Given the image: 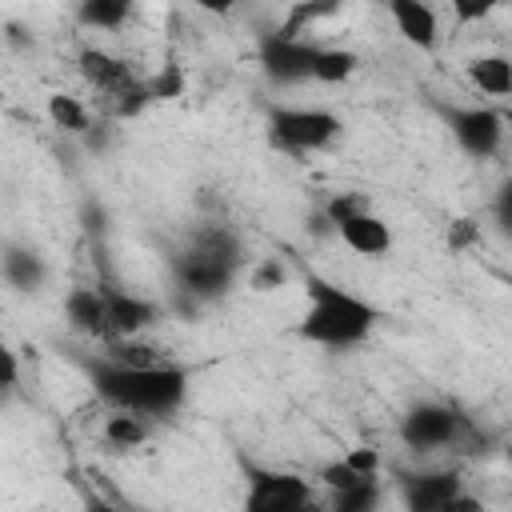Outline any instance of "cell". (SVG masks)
Masks as SVG:
<instances>
[{
  "label": "cell",
  "instance_id": "6da1fadb",
  "mask_svg": "<svg viewBox=\"0 0 512 512\" xmlns=\"http://www.w3.org/2000/svg\"><path fill=\"white\" fill-rule=\"evenodd\" d=\"M88 380L112 412H132L144 420L172 416L188 396V368L176 360L156 364V368H124V364L96 356L88 360Z\"/></svg>",
  "mask_w": 512,
  "mask_h": 512
},
{
  "label": "cell",
  "instance_id": "7a4b0ae2",
  "mask_svg": "<svg viewBox=\"0 0 512 512\" xmlns=\"http://www.w3.org/2000/svg\"><path fill=\"white\" fill-rule=\"evenodd\" d=\"M244 264V244L228 224H200L188 232V244L172 256V280L176 292L192 304L216 300L232 288L236 272Z\"/></svg>",
  "mask_w": 512,
  "mask_h": 512
},
{
  "label": "cell",
  "instance_id": "3957f363",
  "mask_svg": "<svg viewBox=\"0 0 512 512\" xmlns=\"http://www.w3.org/2000/svg\"><path fill=\"white\" fill-rule=\"evenodd\" d=\"M376 320H380L376 304H368L364 296H356L332 280L312 276L308 280V304H304L296 332L320 348H356L372 336Z\"/></svg>",
  "mask_w": 512,
  "mask_h": 512
},
{
  "label": "cell",
  "instance_id": "277c9868",
  "mask_svg": "<svg viewBox=\"0 0 512 512\" xmlns=\"http://www.w3.org/2000/svg\"><path fill=\"white\" fill-rule=\"evenodd\" d=\"M400 440L408 452L416 456H428V452H480L484 436L480 428L456 408V404H444V400H420L404 412L400 420Z\"/></svg>",
  "mask_w": 512,
  "mask_h": 512
},
{
  "label": "cell",
  "instance_id": "5b68a950",
  "mask_svg": "<svg viewBox=\"0 0 512 512\" xmlns=\"http://www.w3.org/2000/svg\"><path fill=\"white\" fill-rule=\"evenodd\" d=\"M76 68H80L84 84H88L96 96H104V104H108V112H112L116 120H132V116H140V112L152 104L144 76H136V68H132L124 56H112V52L88 44V48H80Z\"/></svg>",
  "mask_w": 512,
  "mask_h": 512
},
{
  "label": "cell",
  "instance_id": "8992f818",
  "mask_svg": "<svg viewBox=\"0 0 512 512\" xmlns=\"http://www.w3.org/2000/svg\"><path fill=\"white\" fill-rule=\"evenodd\" d=\"M340 116L328 108H292V104H272L268 108V140L280 152H320L340 136Z\"/></svg>",
  "mask_w": 512,
  "mask_h": 512
},
{
  "label": "cell",
  "instance_id": "52a82bcc",
  "mask_svg": "<svg viewBox=\"0 0 512 512\" xmlns=\"http://www.w3.org/2000/svg\"><path fill=\"white\" fill-rule=\"evenodd\" d=\"M312 480L284 472V468H248L244 504L240 512H300V504L312 496Z\"/></svg>",
  "mask_w": 512,
  "mask_h": 512
},
{
  "label": "cell",
  "instance_id": "ba28073f",
  "mask_svg": "<svg viewBox=\"0 0 512 512\" xmlns=\"http://www.w3.org/2000/svg\"><path fill=\"white\" fill-rule=\"evenodd\" d=\"M256 60H260V72L288 88V84H304L312 80V60H316V44L308 40H292V36H280V32H264L256 40Z\"/></svg>",
  "mask_w": 512,
  "mask_h": 512
},
{
  "label": "cell",
  "instance_id": "9c48e42d",
  "mask_svg": "<svg viewBox=\"0 0 512 512\" xmlns=\"http://www.w3.org/2000/svg\"><path fill=\"white\" fill-rule=\"evenodd\" d=\"M444 120H448L452 140H456L472 160H488V156H496L500 144H504V116H500L496 108H484V104L448 108Z\"/></svg>",
  "mask_w": 512,
  "mask_h": 512
},
{
  "label": "cell",
  "instance_id": "30bf717a",
  "mask_svg": "<svg viewBox=\"0 0 512 512\" xmlns=\"http://www.w3.org/2000/svg\"><path fill=\"white\" fill-rule=\"evenodd\" d=\"M392 476H396V488H400L408 512H444L464 492V480L456 468H428V472H400L396 468Z\"/></svg>",
  "mask_w": 512,
  "mask_h": 512
},
{
  "label": "cell",
  "instance_id": "8fae6325",
  "mask_svg": "<svg viewBox=\"0 0 512 512\" xmlns=\"http://www.w3.org/2000/svg\"><path fill=\"white\" fill-rule=\"evenodd\" d=\"M64 320H68L72 332L92 336V340H100V344L116 340V336H112V324H108V304H104L100 284H76V288L64 296Z\"/></svg>",
  "mask_w": 512,
  "mask_h": 512
},
{
  "label": "cell",
  "instance_id": "7c38bea8",
  "mask_svg": "<svg viewBox=\"0 0 512 512\" xmlns=\"http://www.w3.org/2000/svg\"><path fill=\"white\" fill-rule=\"evenodd\" d=\"M100 292H104V304H108V324H112V336L124 340V336H140L144 328H152L160 320V304L152 300H140L108 280H100Z\"/></svg>",
  "mask_w": 512,
  "mask_h": 512
},
{
  "label": "cell",
  "instance_id": "4fadbf2b",
  "mask_svg": "<svg viewBox=\"0 0 512 512\" xmlns=\"http://www.w3.org/2000/svg\"><path fill=\"white\" fill-rule=\"evenodd\" d=\"M388 16L396 24V32L416 44V48H436L440 40V20H436V8L424 4V0H388Z\"/></svg>",
  "mask_w": 512,
  "mask_h": 512
},
{
  "label": "cell",
  "instance_id": "5bb4252c",
  "mask_svg": "<svg viewBox=\"0 0 512 512\" xmlns=\"http://www.w3.org/2000/svg\"><path fill=\"white\" fill-rule=\"evenodd\" d=\"M0 276H4V284L16 288V292H36V288L48 280V264H44V256H40L36 248L12 244V248H4V256H0Z\"/></svg>",
  "mask_w": 512,
  "mask_h": 512
},
{
  "label": "cell",
  "instance_id": "9a60e30c",
  "mask_svg": "<svg viewBox=\"0 0 512 512\" xmlns=\"http://www.w3.org/2000/svg\"><path fill=\"white\" fill-rule=\"evenodd\" d=\"M336 236H340L352 252H360V256H384V252L392 248V228H388L376 212H364V216L340 224Z\"/></svg>",
  "mask_w": 512,
  "mask_h": 512
},
{
  "label": "cell",
  "instance_id": "2e32d148",
  "mask_svg": "<svg viewBox=\"0 0 512 512\" xmlns=\"http://www.w3.org/2000/svg\"><path fill=\"white\" fill-rule=\"evenodd\" d=\"M100 356L112 360V364H124V368H156V364H168L164 348H156V344H148V340H140V336L108 340Z\"/></svg>",
  "mask_w": 512,
  "mask_h": 512
},
{
  "label": "cell",
  "instance_id": "e0dca14e",
  "mask_svg": "<svg viewBox=\"0 0 512 512\" xmlns=\"http://www.w3.org/2000/svg\"><path fill=\"white\" fill-rule=\"evenodd\" d=\"M468 80L488 96H508L512 92V60L508 56H476V60H468Z\"/></svg>",
  "mask_w": 512,
  "mask_h": 512
},
{
  "label": "cell",
  "instance_id": "ac0fdd59",
  "mask_svg": "<svg viewBox=\"0 0 512 512\" xmlns=\"http://www.w3.org/2000/svg\"><path fill=\"white\" fill-rule=\"evenodd\" d=\"M100 436H104L108 448L128 452V448H140L148 440V420L144 416H132V412H108Z\"/></svg>",
  "mask_w": 512,
  "mask_h": 512
},
{
  "label": "cell",
  "instance_id": "d6986e66",
  "mask_svg": "<svg viewBox=\"0 0 512 512\" xmlns=\"http://www.w3.org/2000/svg\"><path fill=\"white\" fill-rule=\"evenodd\" d=\"M48 120H52L60 132H68V136H84V132L92 128L88 104H84L80 96H68V92H52V96H48Z\"/></svg>",
  "mask_w": 512,
  "mask_h": 512
},
{
  "label": "cell",
  "instance_id": "ffe728a7",
  "mask_svg": "<svg viewBox=\"0 0 512 512\" xmlns=\"http://www.w3.org/2000/svg\"><path fill=\"white\" fill-rule=\"evenodd\" d=\"M128 16H132V4L128 0H84L76 8V20L84 28H96V32H116Z\"/></svg>",
  "mask_w": 512,
  "mask_h": 512
},
{
  "label": "cell",
  "instance_id": "44dd1931",
  "mask_svg": "<svg viewBox=\"0 0 512 512\" xmlns=\"http://www.w3.org/2000/svg\"><path fill=\"white\" fill-rule=\"evenodd\" d=\"M380 496H384V480L372 476V480H360V484H352L344 492H332L328 496V512H376Z\"/></svg>",
  "mask_w": 512,
  "mask_h": 512
},
{
  "label": "cell",
  "instance_id": "7402d4cb",
  "mask_svg": "<svg viewBox=\"0 0 512 512\" xmlns=\"http://www.w3.org/2000/svg\"><path fill=\"white\" fill-rule=\"evenodd\" d=\"M352 72H356V52H348V48H328V44H316L312 80H320V84H344Z\"/></svg>",
  "mask_w": 512,
  "mask_h": 512
},
{
  "label": "cell",
  "instance_id": "603a6c76",
  "mask_svg": "<svg viewBox=\"0 0 512 512\" xmlns=\"http://www.w3.org/2000/svg\"><path fill=\"white\" fill-rule=\"evenodd\" d=\"M364 212H372V204H368V196H364V192H336V196H328V200H324V208H320V216L328 220V228H332V232H336L340 224H348V220L364 216Z\"/></svg>",
  "mask_w": 512,
  "mask_h": 512
},
{
  "label": "cell",
  "instance_id": "cb8c5ba5",
  "mask_svg": "<svg viewBox=\"0 0 512 512\" xmlns=\"http://www.w3.org/2000/svg\"><path fill=\"white\" fill-rule=\"evenodd\" d=\"M148 84V100L156 104V100H176V96H184V72H180V64H164L160 68V76H152V80H144Z\"/></svg>",
  "mask_w": 512,
  "mask_h": 512
},
{
  "label": "cell",
  "instance_id": "d4e9b609",
  "mask_svg": "<svg viewBox=\"0 0 512 512\" xmlns=\"http://www.w3.org/2000/svg\"><path fill=\"white\" fill-rule=\"evenodd\" d=\"M288 280V272L276 264V260H264V264H256V272H252V288L256 292H272V288H280Z\"/></svg>",
  "mask_w": 512,
  "mask_h": 512
},
{
  "label": "cell",
  "instance_id": "484cf974",
  "mask_svg": "<svg viewBox=\"0 0 512 512\" xmlns=\"http://www.w3.org/2000/svg\"><path fill=\"white\" fill-rule=\"evenodd\" d=\"M448 244H452L456 252L480 244V224H476V220H452V224H448Z\"/></svg>",
  "mask_w": 512,
  "mask_h": 512
},
{
  "label": "cell",
  "instance_id": "4316f807",
  "mask_svg": "<svg viewBox=\"0 0 512 512\" xmlns=\"http://www.w3.org/2000/svg\"><path fill=\"white\" fill-rule=\"evenodd\" d=\"M344 464L356 468L360 476H380V452L376 448H352V452H344Z\"/></svg>",
  "mask_w": 512,
  "mask_h": 512
},
{
  "label": "cell",
  "instance_id": "83f0119b",
  "mask_svg": "<svg viewBox=\"0 0 512 512\" xmlns=\"http://www.w3.org/2000/svg\"><path fill=\"white\" fill-rule=\"evenodd\" d=\"M16 384H20V360H16V352L0 340V396L12 392Z\"/></svg>",
  "mask_w": 512,
  "mask_h": 512
},
{
  "label": "cell",
  "instance_id": "f1b7e54d",
  "mask_svg": "<svg viewBox=\"0 0 512 512\" xmlns=\"http://www.w3.org/2000/svg\"><path fill=\"white\" fill-rule=\"evenodd\" d=\"M496 4L492 0H484V4H468V0H448V12L460 20V24H468V20H484L488 12H492Z\"/></svg>",
  "mask_w": 512,
  "mask_h": 512
},
{
  "label": "cell",
  "instance_id": "f546056e",
  "mask_svg": "<svg viewBox=\"0 0 512 512\" xmlns=\"http://www.w3.org/2000/svg\"><path fill=\"white\" fill-rule=\"evenodd\" d=\"M84 512H132V508L108 504V500H100V496H84Z\"/></svg>",
  "mask_w": 512,
  "mask_h": 512
}]
</instances>
